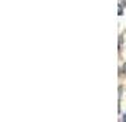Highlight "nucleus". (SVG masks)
<instances>
[{
	"instance_id": "f257e3e1",
	"label": "nucleus",
	"mask_w": 126,
	"mask_h": 122,
	"mask_svg": "<svg viewBox=\"0 0 126 122\" xmlns=\"http://www.w3.org/2000/svg\"><path fill=\"white\" fill-rule=\"evenodd\" d=\"M123 121H126V114H125V115H123Z\"/></svg>"
},
{
	"instance_id": "f03ea898",
	"label": "nucleus",
	"mask_w": 126,
	"mask_h": 122,
	"mask_svg": "<svg viewBox=\"0 0 126 122\" xmlns=\"http://www.w3.org/2000/svg\"><path fill=\"white\" fill-rule=\"evenodd\" d=\"M123 70H125V71H126V64H125V65H123Z\"/></svg>"
}]
</instances>
